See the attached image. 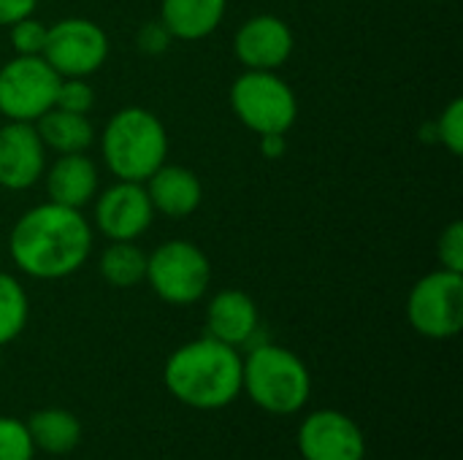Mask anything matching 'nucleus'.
I'll list each match as a JSON object with an SVG mask.
<instances>
[{
  "instance_id": "423d86ee",
  "label": "nucleus",
  "mask_w": 463,
  "mask_h": 460,
  "mask_svg": "<svg viewBox=\"0 0 463 460\" xmlns=\"http://www.w3.org/2000/svg\"><path fill=\"white\" fill-rule=\"evenodd\" d=\"M144 282L160 301L171 306H193L212 285V263L198 244L171 239L146 255Z\"/></svg>"
},
{
  "instance_id": "a878e982",
  "label": "nucleus",
  "mask_w": 463,
  "mask_h": 460,
  "mask_svg": "<svg viewBox=\"0 0 463 460\" xmlns=\"http://www.w3.org/2000/svg\"><path fill=\"white\" fill-rule=\"evenodd\" d=\"M437 258H439V268L448 271H458L463 274V225L461 220H453L437 241Z\"/></svg>"
},
{
  "instance_id": "9b49d317",
  "label": "nucleus",
  "mask_w": 463,
  "mask_h": 460,
  "mask_svg": "<svg viewBox=\"0 0 463 460\" xmlns=\"http://www.w3.org/2000/svg\"><path fill=\"white\" fill-rule=\"evenodd\" d=\"M155 220L144 182L117 179L95 198V228L109 241H138Z\"/></svg>"
},
{
  "instance_id": "f3484780",
  "label": "nucleus",
  "mask_w": 463,
  "mask_h": 460,
  "mask_svg": "<svg viewBox=\"0 0 463 460\" xmlns=\"http://www.w3.org/2000/svg\"><path fill=\"white\" fill-rule=\"evenodd\" d=\"M228 0H160V22L174 41H203L225 19Z\"/></svg>"
},
{
  "instance_id": "0eeeda50",
  "label": "nucleus",
  "mask_w": 463,
  "mask_h": 460,
  "mask_svg": "<svg viewBox=\"0 0 463 460\" xmlns=\"http://www.w3.org/2000/svg\"><path fill=\"white\" fill-rule=\"evenodd\" d=\"M407 320L415 333L448 342L463 328V274L437 268L420 277L407 296Z\"/></svg>"
},
{
  "instance_id": "2eb2a0df",
  "label": "nucleus",
  "mask_w": 463,
  "mask_h": 460,
  "mask_svg": "<svg viewBox=\"0 0 463 460\" xmlns=\"http://www.w3.org/2000/svg\"><path fill=\"white\" fill-rule=\"evenodd\" d=\"M144 187H146L155 214L160 211L163 217H171V220H184V217L195 214L203 201V184H201L198 174L184 165L163 163L144 182Z\"/></svg>"
},
{
  "instance_id": "dca6fc26",
  "label": "nucleus",
  "mask_w": 463,
  "mask_h": 460,
  "mask_svg": "<svg viewBox=\"0 0 463 460\" xmlns=\"http://www.w3.org/2000/svg\"><path fill=\"white\" fill-rule=\"evenodd\" d=\"M43 182H46V192L52 203L84 209L87 203H92L98 192V168L87 157V152L57 155V160L46 165Z\"/></svg>"
},
{
  "instance_id": "39448f33",
  "label": "nucleus",
  "mask_w": 463,
  "mask_h": 460,
  "mask_svg": "<svg viewBox=\"0 0 463 460\" xmlns=\"http://www.w3.org/2000/svg\"><path fill=\"white\" fill-rule=\"evenodd\" d=\"M231 108L258 136L290 133L298 119V98L277 70H244L231 84Z\"/></svg>"
},
{
  "instance_id": "aec40b11",
  "label": "nucleus",
  "mask_w": 463,
  "mask_h": 460,
  "mask_svg": "<svg viewBox=\"0 0 463 460\" xmlns=\"http://www.w3.org/2000/svg\"><path fill=\"white\" fill-rule=\"evenodd\" d=\"M100 277L117 290H130L146 277V252L136 241H109L98 260Z\"/></svg>"
},
{
  "instance_id": "a211bd4d",
  "label": "nucleus",
  "mask_w": 463,
  "mask_h": 460,
  "mask_svg": "<svg viewBox=\"0 0 463 460\" xmlns=\"http://www.w3.org/2000/svg\"><path fill=\"white\" fill-rule=\"evenodd\" d=\"M35 453L46 455H71L81 442V423L73 412L60 407H46L24 420Z\"/></svg>"
},
{
  "instance_id": "ddd939ff",
  "label": "nucleus",
  "mask_w": 463,
  "mask_h": 460,
  "mask_svg": "<svg viewBox=\"0 0 463 460\" xmlns=\"http://www.w3.org/2000/svg\"><path fill=\"white\" fill-rule=\"evenodd\" d=\"M46 146L33 122H11L0 127V187L3 190H30L43 179Z\"/></svg>"
},
{
  "instance_id": "5701e85b",
  "label": "nucleus",
  "mask_w": 463,
  "mask_h": 460,
  "mask_svg": "<svg viewBox=\"0 0 463 460\" xmlns=\"http://www.w3.org/2000/svg\"><path fill=\"white\" fill-rule=\"evenodd\" d=\"M0 460H35V447L24 420L0 415Z\"/></svg>"
},
{
  "instance_id": "6e6552de",
  "label": "nucleus",
  "mask_w": 463,
  "mask_h": 460,
  "mask_svg": "<svg viewBox=\"0 0 463 460\" xmlns=\"http://www.w3.org/2000/svg\"><path fill=\"white\" fill-rule=\"evenodd\" d=\"M41 57L60 79H90L109 57V35L87 16H65L49 24Z\"/></svg>"
},
{
  "instance_id": "4468645a",
  "label": "nucleus",
  "mask_w": 463,
  "mask_h": 460,
  "mask_svg": "<svg viewBox=\"0 0 463 460\" xmlns=\"http://www.w3.org/2000/svg\"><path fill=\"white\" fill-rule=\"evenodd\" d=\"M258 328H260L258 304L244 290L236 287L220 290L206 304V336L222 344L241 350L255 339Z\"/></svg>"
},
{
  "instance_id": "b1692460",
  "label": "nucleus",
  "mask_w": 463,
  "mask_h": 460,
  "mask_svg": "<svg viewBox=\"0 0 463 460\" xmlns=\"http://www.w3.org/2000/svg\"><path fill=\"white\" fill-rule=\"evenodd\" d=\"M434 133H437V141L453 155V157H461L463 155V100L461 98H456V100H450L445 108H442V114H439V119H437V125H434Z\"/></svg>"
},
{
  "instance_id": "20e7f679",
  "label": "nucleus",
  "mask_w": 463,
  "mask_h": 460,
  "mask_svg": "<svg viewBox=\"0 0 463 460\" xmlns=\"http://www.w3.org/2000/svg\"><path fill=\"white\" fill-rule=\"evenodd\" d=\"M106 168L122 182H146L168 160V133L144 106L119 108L100 133Z\"/></svg>"
},
{
  "instance_id": "4be33fe9",
  "label": "nucleus",
  "mask_w": 463,
  "mask_h": 460,
  "mask_svg": "<svg viewBox=\"0 0 463 460\" xmlns=\"http://www.w3.org/2000/svg\"><path fill=\"white\" fill-rule=\"evenodd\" d=\"M46 35H49V24L30 16L16 19L14 24H8V38L16 54L22 57H41L43 46H46Z\"/></svg>"
},
{
  "instance_id": "f03ea898",
  "label": "nucleus",
  "mask_w": 463,
  "mask_h": 460,
  "mask_svg": "<svg viewBox=\"0 0 463 460\" xmlns=\"http://www.w3.org/2000/svg\"><path fill=\"white\" fill-rule=\"evenodd\" d=\"M244 355L212 336L176 347L163 366V385L182 407L220 412L241 396Z\"/></svg>"
},
{
  "instance_id": "f257e3e1",
  "label": "nucleus",
  "mask_w": 463,
  "mask_h": 460,
  "mask_svg": "<svg viewBox=\"0 0 463 460\" xmlns=\"http://www.w3.org/2000/svg\"><path fill=\"white\" fill-rule=\"evenodd\" d=\"M8 252L14 266L30 279H65L90 260L92 225L81 209L46 201L14 222Z\"/></svg>"
},
{
  "instance_id": "7ed1b4c3",
  "label": "nucleus",
  "mask_w": 463,
  "mask_h": 460,
  "mask_svg": "<svg viewBox=\"0 0 463 460\" xmlns=\"http://www.w3.org/2000/svg\"><path fill=\"white\" fill-rule=\"evenodd\" d=\"M241 393L266 415L290 418L307 409L312 399V374L307 363L282 344H255L241 361Z\"/></svg>"
},
{
  "instance_id": "412c9836",
  "label": "nucleus",
  "mask_w": 463,
  "mask_h": 460,
  "mask_svg": "<svg viewBox=\"0 0 463 460\" xmlns=\"http://www.w3.org/2000/svg\"><path fill=\"white\" fill-rule=\"evenodd\" d=\"M30 320V301L22 282L0 271V347L11 344Z\"/></svg>"
},
{
  "instance_id": "bb28decb",
  "label": "nucleus",
  "mask_w": 463,
  "mask_h": 460,
  "mask_svg": "<svg viewBox=\"0 0 463 460\" xmlns=\"http://www.w3.org/2000/svg\"><path fill=\"white\" fill-rule=\"evenodd\" d=\"M171 33L165 30V24L157 19V22H146L141 30H138V35H136V43H138V49L141 52H146V54H163L168 46H171Z\"/></svg>"
},
{
  "instance_id": "6ab92c4d",
  "label": "nucleus",
  "mask_w": 463,
  "mask_h": 460,
  "mask_svg": "<svg viewBox=\"0 0 463 460\" xmlns=\"http://www.w3.org/2000/svg\"><path fill=\"white\" fill-rule=\"evenodd\" d=\"M33 125H35L43 146L57 155L87 152L95 141V127L90 122V114H73V111H62V108L52 106Z\"/></svg>"
},
{
  "instance_id": "c756f323",
  "label": "nucleus",
  "mask_w": 463,
  "mask_h": 460,
  "mask_svg": "<svg viewBox=\"0 0 463 460\" xmlns=\"http://www.w3.org/2000/svg\"><path fill=\"white\" fill-rule=\"evenodd\" d=\"M437 3H445V0H437Z\"/></svg>"
},
{
  "instance_id": "9d476101",
  "label": "nucleus",
  "mask_w": 463,
  "mask_h": 460,
  "mask_svg": "<svg viewBox=\"0 0 463 460\" xmlns=\"http://www.w3.org/2000/svg\"><path fill=\"white\" fill-rule=\"evenodd\" d=\"M301 460H366L364 428L345 412L315 409L296 434Z\"/></svg>"
},
{
  "instance_id": "f8f14e48",
  "label": "nucleus",
  "mask_w": 463,
  "mask_h": 460,
  "mask_svg": "<svg viewBox=\"0 0 463 460\" xmlns=\"http://www.w3.org/2000/svg\"><path fill=\"white\" fill-rule=\"evenodd\" d=\"M296 38L285 19L274 14H255L239 24L233 35V54L244 70H277L293 54Z\"/></svg>"
},
{
  "instance_id": "cd10ccee",
  "label": "nucleus",
  "mask_w": 463,
  "mask_h": 460,
  "mask_svg": "<svg viewBox=\"0 0 463 460\" xmlns=\"http://www.w3.org/2000/svg\"><path fill=\"white\" fill-rule=\"evenodd\" d=\"M38 0H0V27L14 24L22 16H30L35 11Z\"/></svg>"
},
{
  "instance_id": "393cba45",
  "label": "nucleus",
  "mask_w": 463,
  "mask_h": 460,
  "mask_svg": "<svg viewBox=\"0 0 463 460\" xmlns=\"http://www.w3.org/2000/svg\"><path fill=\"white\" fill-rule=\"evenodd\" d=\"M95 106V89L90 87L87 79H60L57 95H54V108L73 111V114H90Z\"/></svg>"
},
{
  "instance_id": "c85d7f7f",
  "label": "nucleus",
  "mask_w": 463,
  "mask_h": 460,
  "mask_svg": "<svg viewBox=\"0 0 463 460\" xmlns=\"http://www.w3.org/2000/svg\"><path fill=\"white\" fill-rule=\"evenodd\" d=\"M260 138V155L269 160H279L288 149V133H266Z\"/></svg>"
},
{
  "instance_id": "1a4fd4ad",
  "label": "nucleus",
  "mask_w": 463,
  "mask_h": 460,
  "mask_svg": "<svg viewBox=\"0 0 463 460\" xmlns=\"http://www.w3.org/2000/svg\"><path fill=\"white\" fill-rule=\"evenodd\" d=\"M60 76L43 57L16 54L0 65V114L11 122H35L54 106Z\"/></svg>"
}]
</instances>
